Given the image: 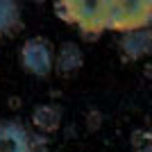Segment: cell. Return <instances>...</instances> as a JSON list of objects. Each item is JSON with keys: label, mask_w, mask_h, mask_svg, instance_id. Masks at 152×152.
Masks as SVG:
<instances>
[{"label": "cell", "mask_w": 152, "mask_h": 152, "mask_svg": "<svg viewBox=\"0 0 152 152\" xmlns=\"http://www.w3.org/2000/svg\"><path fill=\"white\" fill-rule=\"evenodd\" d=\"M121 55L125 61H141L145 59L152 50V32L150 27H139V30H129L121 34L118 41Z\"/></svg>", "instance_id": "3"}, {"label": "cell", "mask_w": 152, "mask_h": 152, "mask_svg": "<svg viewBox=\"0 0 152 152\" xmlns=\"http://www.w3.org/2000/svg\"><path fill=\"white\" fill-rule=\"evenodd\" d=\"M20 27V0H0V37Z\"/></svg>", "instance_id": "7"}, {"label": "cell", "mask_w": 152, "mask_h": 152, "mask_svg": "<svg viewBox=\"0 0 152 152\" xmlns=\"http://www.w3.org/2000/svg\"><path fill=\"white\" fill-rule=\"evenodd\" d=\"M61 121H64V111L55 102L37 104L34 111H32V125L37 127L39 132H45V134L57 132L59 127H61Z\"/></svg>", "instance_id": "5"}, {"label": "cell", "mask_w": 152, "mask_h": 152, "mask_svg": "<svg viewBox=\"0 0 152 152\" xmlns=\"http://www.w3.org/2000/svg\"><path fill=\"white\" fill-rule=\"evenodd\" d=\"M59 20L77 27L86 39L104 32H129L150 27L152 0H52Z\"/></svg>", "instance_id": "1"}, {"label": "cell", "mask_w": 152, "mask_h": 152, "mask_svg": "<svg viewBox=\"0 0 152 152\" xmlns=\"http://www.w3.org/2000/svg\"><path fill=\"white\" fill-rule=\"evenodd\" d=\"M18 61H20V68L30 73L32 77L45 80L55 70V48L43 37H30L20 45Z\"/></svg>", "instance_id": "2"}, {"label": "cell", "mask_w": 152, "mask_h": 152, "mask_svg": "<svg viewBox=\"0 0 152 152\" xmlns=\"http://www.w3.org/2000/svg\"><path fill=\"white\" fill-rule=\"evenodd\" d=\"M82 66H84V52L80 45L73 41H66L59 45V50L55 52V70L59 75H70Z\"/></svg>", "instance_id": "6"}, {"label": "cell", "mask_w": 152, "mask_h": 152, "mask_svg": "<svg viewBox=\"0 0 152 152\" xmlns=\"http://www.w3.org/2000/svg\"><path fill=\"white\" fill-rule=\"evenodd\" d=\"M0 152H34V139L18 121L0 123Z\"/></svg>", "instance_id": "4"}]
</instances>
